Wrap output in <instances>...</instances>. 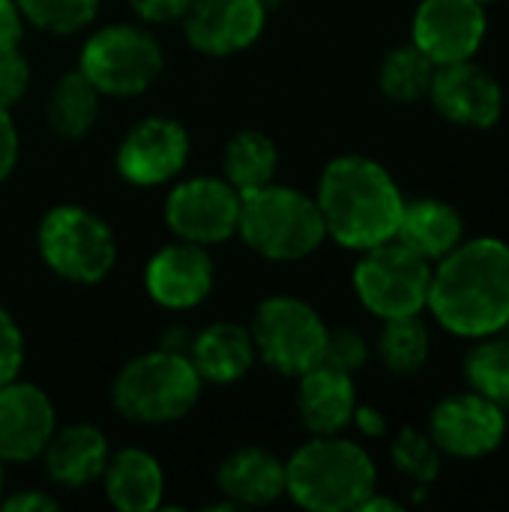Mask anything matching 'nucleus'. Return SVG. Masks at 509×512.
Wrapping results in <instances>:
<instances>
[{
    "instance_id": "nucleus-1",
    "label": "nucleus",
    "mask_w": 509,
    "mask_h": 512,
    "mask_svg": "<svg viewBox=\"0 0 509 512\" xmlns=\"http://www.w3.org/2000/svg\"><path fill=\"white\" fill-rule=\"evenodd\" d=\"M426 306L456 336H492L509 324V246L492 237L459 243L432 273Z\"/></svg>"
},
{
    "instance_id": "nucleus-2",
    "label": "nucleus",
    "mask_w": 509,
    "mask_h": 512,
    "mask_svg": "<svg viewBox=\"0 0 509 512\" xmlns=\"http://www.w3.org/2000/svg\"><path fill=\"white\" fill-rule=\"evenodd\" d=\"M327 234L348 249H372L396 237L405 201L393 177L366 156L333 159L318 186Z\"/></svg>"
},
{
    "instance_id": "nucleus-3",
    "label": "nucleus",
    "mask_w": 509,
    "mask_h": 512,
    "mask_svg": "<svg viewBox=\"0 0 509 512\" xmlns=\"http://www.w3.org/2000/svg\"><path fill=\"white\" fill-rule=\"evenodd\" d=\"M285 492L306 510H357L375 492V465L354 441L315 435L285 465Z\"/></svg>"
},
{
    "instance_id": "nucleus-4",
    "label": "nucleus",
    "mask_w": 509,
    "mask_h": 512,
    "mask_svg": "<svg viewBox=\"0 0 509 512\" xmlns=\"http://www.w3.org/2000/svg\"><path fill=\"white\" fill-rule=\"evenodd\" d=\"M237 234L261 258L300 261L324 243L327 228L315 198L267 183L240 195Z\"/></svg>"
},
{
    "instance_id": "nucleus-5",
    "label": "nucleus",
    "mask_w": 509,
    "mask_h": 512,
    "mask_svg": "<svg viewBox=\"0 0 509 512\" xmlns=\"http://www.w3.org/2000/svg\"><path fill=\"white\" fill-rule=\"evenodd\" d=\"M201 384L204 381L189 354L162 348L141 354L120 369L111 387V402L126 420L159 426L186 417L201 396Z\"/></svg>"
},
{
    "instance_id": "nucleus-6",
    "label": "nucleus",
    "mask_w": 509,
    "mask_h": 512,
    "mask_svg": "<svg viewBox=\"0 0 509 512\" xmlns=\"http://www.w3.org/2000/svg\"><path fill=\"white\" fill-rule=\"evenodd\" d=\"M36 243L48 270L75 285L102 282L117 261L111 228L96 213L75 204L51 207L39 222Z\"/></svg>"
},
{
    "instance_id": "nucleus-7",
    "label": "nucleus",
    "mask_w": 509,
    "mask_h": 512,
    "mask_svg": "<svg viewBox=\"0 0 509 512\" xmlns=\"http://www.w3.org/2000/svg\"><path fill=\"white\" fill-rule=\"evenodd\" d=\"M363 252L366 255L354 270V288L360 303L384 321L417 315L429 300V261L411 252L396 237Z\"/></svg>"
},
{
    "instance_id": "nucleus-8",
    "label": "nucleus",
    "mask_w": 509,
    "mask_h": 512,
    "mask_svg": "<svg viewBox=\"0 0 509 512\" xmlns=\"http://www.w3.org/2000/svg\"><path fill=\"white\" fill-rule=\"evenodd\" d=\"M78 69L105 96H138L162 72V48L144 27L111 24L84 42Z\"/></svg>"
},
{
    "instance_id": "nucleus-9",
    "label": "nucleus",
    "mask_w": 509,
    "mask_h": 512,
    "mask_svg": "<svg viewBox=\"0 0 509 512\" xmlns=\"http://www.w3.org/2000/svg\"><path fill=\"white\" fill-rule=\"evenodd\" d=\"M255 354L279 375L300 378L324 357L327 327L321 315L297 297H270L252 318Z\"/></svg>"
},
{
    "instance_id": "nucleus-10",
    "label": "nucleus",
    "mask_w": 509,
    "mask_h": 512,
    "mask_svg": "<svg viewBox=\"0 0 509 512\" xmlns=\"http://www.w3.org/2000/svg\"><path fill=\"white\" fill-rule=\"evenodd\" d=\"M165 222L186 243L216 246L237 234L240 192L219 177L183 180L165 201Z\"/></svg>"
},
{
    "instance_id": "nucleus-11",
    "label": "nucleus",
    "mask_w": 509,
    "mask_h": 512,
    "mask_svg": "<svg viewBox=\"0 0 509 512\" xmlns=\"http://www.w3.org/2000/svg\"><path fill=\"white\" fill-rule=\"evenodd\" d=\"M189 132L168 117H147L129 129L117 150V171L132 186H159L183 171Z\"/></svg>"
},
{
    "instance_id": "nucleus-12",
    "label": "nucleus",
    "mask_w": 509,
    "mask_h": 512,
    "mask_svg": "<svg viewBox=\"0 0 509 512\" xmlns=\"http://www.w3.org/2000/svg\"><path fill=\"white\" fill-rule=\"evenodd\" d=\"M429 432L438 450L459 459H477L498 450L507 432V420L498 402L480 393H462L444 399L432 411Z\"/></svg>"
},
{
    "instance_id": "nucleus-13",
    "label": "nucleus",
    "mask_w": 509,
    "mask_h": 512,
    "mask_svg": "<svg viewBox=\"0 0 509 512\" xmlns=\"http://www.w3.org/2000/svg\"><path fill=\"white\" fill-rule=\"evenodd\" d=\"M486 36L480 0H423L414 15V45L435 63L468 60Z\"/></svg>"
},
{
    "instance_id": "nucleus-14",
    "label": "nucleus",
    "mask_w": 509,
    "mask_h": 512,
    "mask_svg": "<svg viewBox=\"0 0 509 512\" xmlns=\"http://www.w3.org/2000/svg\"><path fill=\"white\" fill-rule=\"evenodd\" d=\"M267 21L261 0H192L183 15V30L201 54L225 57L249 48Z\"/></svg>"
},
{
    "instance_id": "nucleus-15",
    "label": "nucleus",
    "mask_w": 509,
    "mask_h": 512,
    "mask_svg": "<svg viewBox=\"0 0 509 512\" xmlns=\"http://www.w3.org/2000/svg\"><path fill=\"white\" fill-rule=\"evenodd\" d=\"M144 285L153 303L174 312L192 309L213 291V258L204 246L186 240L162 246L144 270Z\"/></svg>"
},
{
    "instance_id": "nucleus-16",
    "label": "nucleus",
    "mask_w": 509,
    "mask_h": 512,
    "mask_svg": "<svg viewBox=\"0 0 509 512\" xmlns=\"http://www.w3.org/2000/svg\"><path fill=\"white\" fill-rule=\"evenodd\" d=\"M54 435V405L36 384L0 387V459L30 462Z\"/></svg>"
},
{
    "instance_id": "nucleus-17",
    "label": "nucleus",
    "mask_w": 509,
    "mask_h": 512,
    "mask_svg": "<svg viewBox=\"0 0 509 512\" xmlns=\"http://www.w3.org/2000/svg\"><path fill=\"white\" fill-rule=\"evenodd\" d=\"M429 93L435 108L447 120L462 126H480V129L492 126L501 117V105H504V93L498 81L486 69L468 60L438 66Z\"/></svg>"
},
{
    "instance_id": "nucleus-18",
    "label": "nucleus",
    "mask_w": 509,
    "mask_h": 512,
    "mask_svg": "<svg viewBox=\"0 0 509 512\" xmlns=\"http://www.w3.org/2000/svg\"><path fill=\"white\" fill-rule=\"evenodd\" d=\"M297 405L312 435H336L354 420V411H357L354 381L348 372L318 363L300 375Z\"/></svg>"
},
{
    "instance_id": "nucleus-19",
    "label": "nucleus",
    "mask_w": 509,
    "mask_h": 512,
    "mask_svg": "<svg viewBox=\"0 0 509 512\" xmlns=\"http://www.w3.org/2000/svg\"><path fill=\"white\" fill-rule=\"evenodd\" d=\"M45 474L66 486L81 489L102 477L108 465V441L96 426H66L54 432L42 450Z\"/></svg>"
},
{
    "instance_id": "nucleus-20",
    "label": "nucleus",
    "mask_w": 509,
    "mask_h": 512,
    "mask_svg": "<svg viewBox=\"0 0 509 512\" xmlns=\"http://www.w3.org/2000/svg\"><path fill=\"white\" fill-rule=\"evenodd\" d=\"M216 480L231 507H264L285 495V462L267 450L246 447L219 465Z\"/></svg>"
},
{
    "instance_id": "nucleus-21",
    "label": "nucleus",
    "mask_w": 509,
    "mask_h": 512,
    "mask_svg": "<svg viewBox=\"0 0 509 512\" xmlns=\"http://www.w3.org/2000/svg\"><path fill=\"white\" fill-rule=\"evenodd\" d=\"M189 360H192L195 372L201 375V381L234 384L255 363L252 333L240 324L216 321L195 336V342L189 348Z\"/></svg>"
},
{
    "instance_id": "nucleus-22",
    "label": "nucleus",
    "mask_w": 509,
    "mask_h": 512,
    "mask_svg": "<svg viewBox=\"0 0 509 512\" xmlns=\"http://www.w3.org/2000/svg\"><path fill=\"white\" fill-rule=\"evenodd\" d=\"M105 495L120 512H153L162 504L165 477L159 462L144 450H120L108 456L102 471Z\"/></svg>"
},
{
    "instance_id": "nucleus-23",
    "label": "nucleus",
    "mask_w": 509,
    "mask_h": 512,
    "mask_svg": "<svg viewBox=\"0 0 509 512\" xmlns=\"http://www.w3.org/2000/svg\"><path fill=\"white\" fill-rule=\"evenodd\" d=\"M396 240L426 261H441L462 243V216L450 204L435 198L405 204Z\"/></svg>"
},
{
    "instance_id": "nucleus-24",
    "label": "nucleus",
    "mask_w": 509,
    "mask_h": 512,
    "mask_svg": "<svg viewBox=\"0 0 509 512\" xmlns=\"http://www.w3.org/2000/svg\"><path fill=\"white\" fill-rule=\"evenodd\" d=\"M99 96L102 93L90 84V78L81 69L66 72L48 96L45 105L48 126L69 141L84 138L99 117Z\"/></svg>"
},
{
    "instance_id": "nucleus-25",
    "label": "nucleus",
    "mask_w": 509,
    "mask_h": 512,
    "mask_svg": "<svg viewBox=\"0 0 509 512\" xmlns=\"http://www.w3.org/2000/svg\"><path fill=\"white\" fill-rule=\"evenodd\" d=\"M222 168H225V180L240 195L249 189L267 186V183H273L276 168H279L276 144L258 129H243L228 141Z\"/></svg>"
},
{
    "instance_id": "nucleus-26",
    "label": "nucleus",
    "mask_w": 509,
    "mask_h": 512,
    "mask_svg": "<svg viewBox=\"0 0 509 512\" xmlns=\"http://www.w3.org/2000/svg\"><path fill=\"white\" fill-rule=\"evenodd\" d=\"M378 354L393 375H414L429 360V330L417 315L387 318L378 339Z\"/></svg>"
},
{
    "instance_id": "nucleus-27",
    "label": "nucleus",
    "mask_w": 509,
    "mask_h": 512,
    "mask_svg": "<svg viewBox=\"0 0 509 512\" xmlns=\"http://www.w3.org/2000/svg\"><path fill=\"white\" fill-rule=\"evenodd\" d=\"M435 69L438 66L417 45L396 48L381 63V90L396 102H417L429 93Z\"/></svg>"
},
{
    "instance_id": "nucleus-28",
    "label": "nucleus",
    "mask_w": 509,
    "mask_h": 512,
    "mask_svg": "<svg viewBox=\"0 0 509 512\" xmlns=\"http://www.w3.org/2000/svg\"><path fill=\"white\" fill-rule=\"evenodd\" d=\"M465 375L471 381V387L498 402L509 405V342L507 339H492L477 345L468 360H465Z\"/></svg>"
},
{
    "instance_id": "nucleus-29",
    "label": "nucleus",
    "mask_w": 509,
    "mask_h": 512,
    "mask_svg": "<svg viewBox=\"0 0 509 512\" xmlns=\"http://www.w3.org/2000/svg\"><path fill=\"white\" fill-rule=\"evenodd\" d=\"M21 15L48 33H75L84 30L99 9V0H15Z\"/></svg>"
},
{
    "instance_id": "nucleus-30",
    "label": "nucleus",
    "mask_w": 509,
    "mask_h": 512,
    "mask_svg": "<svg viewBox=\"0 0 509 512\" xmlns=\"http://www.w3.org/2000/svg\"><path fill=\"white\" fill-rule=\"evenodd\" d=\"M390 456H393V465L411 480H417L420 486H429L441 471V456H438L435 441L414 429L399 432V438L390 447Z\"/></svg>"
},
{
    "instance_id": "nucleus-31",
    "label": "nucleus",
    "mask_w": 509,
    "mask_h": 512,
    "mask_svg": "<svg viewBox=\"0 0 509 512\" xmlns=\"http://www.w3.org/2000/svg\"><path fill=\"white\" fill-rule=\"evenodd\" d=\"M366 357H369V348H366L360 333H354V330H327L321 363L354 375L357 369L366 366Z\"/></svg>"
},
{
    "instance_id": "nucleus-32",
    "label": "nucleus",
    "mask_w": 509,
    "mask_h": 512,
    "mask_svg": "<svg viewBox=\"0 0 509 512\" xmlns=\"http://www.w3.org/2000/svg\"><path fill=\"white\" fill-rule=\"evenodd\" d=\"M30 87V63L27 57L15 48L0 51V105L9 108L15 105Z\"/></svg>"
},
{
    "instance_id": "nucleus-33",
    "label": "nucleus",
    "mask_w": 509,
    "mask_h": 512,
    "mask_svg": "<svg viewBox=\"0 0 509 512\" xmlns=\"http://www.w3.org/2000/svg\"><path fill=\"white\" fill-rule=\"evenodd\" d=\"M24 363V339L12 315L0 306V387L18 378Z\"/></svg>"
},
{
    "instance_id": "nucleus-34",
    "label": "nucleus",
    "mask_w": 509,
    "mask_h": 512,
    "mask_svg": "<svg viewBox=\"0 0 509 512\" xmlns=\"http://www.w3.org/2000/svg\"><path fill=\"white\" fill-rule=\"evenodd\" d=\"M129 3H132V9H135L144 21L165 24V21L183 18L192 0H129Z\"/></svg>"
},
{
    "instance_id": "nucleus-35",
    "label": "nucleus",
    "mask_w": 509,
    "mask_h": 512,
    "mask_svg": "<svg viewBox=\"0 0 509 512\" xmlns=\"http://www.w3.org/2000/svg\"><path fill=\"white\" fill-rule=\"evenodd\" d=\"M18 162V132L9 117V108L0 105V183L12 174Z\"/></svg>"
},
{
    "instance_id": "nucleus-36",
    "label": "nucleus",
    "mask_w": 509,
    "mask_h": 512,
    "mask_svg": "<svg viewBox=\"0 0 509 512\" xmlns=\"http://www.w3.org/2000/svg\"><path fill=\"white\" fill-rule=\"evenodd\" d=\"M24 33V15L15 0H0V51L15 48Z\"/></svg>"
},
{
    "instance_id": "nucleus-37",
    "label": "nucleus",
    "mask_w": 509,
    "mask_h": 512,
    "mask_svg": "<svg viewBox=\"0 0 509 512\" xmlns=\"http://www.w3.org/2000/svg\"><path fill=\"white\" fill-rule=\"evenodd\" d=\"M0 507L9 512H51L57 510V501L42 492H18L9 498H0Z\"/></svg>"
},
{
    "instance_id": "nucleus-38",
    "label": "nucleus",
    "mask_w": 509,
    "mask_h": 512,
    "mask_svg": "<svg viewBox=\"0 0 509 512\" xmlns=\"http://www.w3.org/2000/svg\"><path fill=\"white\" fill-rule=\"evenodd\" d=\"M354 423L360 426V432L363 435H384V420H381V414L378 411H372V408H357L354 411Z\"/></svg>"
},
{
    "instance_id": "nucleus-39",
    "label": "nucleus",
    "mask_w": 509,
    "mask_h": 512,
    "mask_svg": "<svg viewBox=\"0 0 509 512\" xmlns=\"http://www.w3.org/2000/svg\"><path fill=\"white\" fill-rule=\"evenodd\" d=\"M360 512H372V510H390V512H399V504L396 501H390V498H375V492L357 507Z\"/></svg>"
},
{
    "instance_id": "nucleus-40",
    "label": "nucleus",
    "mask_w": 509,
    "mask_h": 512,
    "mask_svg": "<svg viewBox=\"0 0 509 512\" xmlns=\"http://www.w3.org/2000/svg\"><path fill=\"white\" fill-rule=\"evenodd\" d=\"M3 489H6V474H3V459H0V498H3Z\"/></svg>"
},
{
    "instance_id": "nucleus-41",
    "label": "nucleus",
    "mask_w": 509,
    "mask_h": 512,
    "mask_svg": "<svg viewBox=\"0 0 509 512\" xmlns=\"http://www.w3.org/2000/svg\"><path fill=\"white\" fill-rule=\"evenodd\" d=\"M261 3H264V9H267V12H270V9H276V6H279V3H282V0H261Z\"/></svg>"
},
{
    "instance_id": "nucleus-42",
    "label": "nucleus",
    "mask_w": 509,
    "mask_h": 512,
    "mask_svg": "<svg viewBox=\"0 0 509 512\" xmlns=\"http://www.w3.org/2000/svg\"><path fill=\"white\" fill-rule=\"evenodd\" d=\"M480 3H486V0H480Z\"/></svg>"
}]
</instances>
